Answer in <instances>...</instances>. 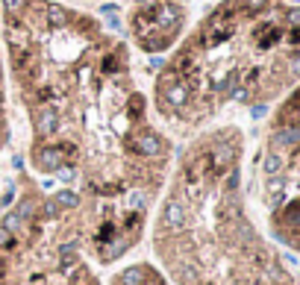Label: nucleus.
<instances>
[{
    "label": "nucleus",
    "mask_w": 300,
    "mask_h": 285,
    "mask_svg": "<svg viewBox=\"0 0 300 285\" xmlns=\"http://www.w3.org/2000/svg\"><path fill=\"white\" fill-rule=\"evenodd\" d=\"M241 162L244 141L229 124L177 147L144 235L147 259L171 285H286L247 215Z\"/></svg>",
    "instance_id": "nucleus-2"
},
{
    "label": "nucleus",
    "mask_w": 300,
    "mask_h": 285,
    "mask_svg": "<svg viewBox=\"0 0 300 285\" xmlns=\"http://www.w3.org/2000/svg\"><path fill=\"white\" fill-rule=\"evenodd\" d=\"M12 138V127H9V112H6V91H3V71H0V156L6 153Z\"/></svg>",
    "instance_id": "nucleus-6"
},
{
    "label": "nucleus",
    "mask_w": 300,
    "mask_h": 285,
    "mask_svg": "<svg viewBox=\"0 0 300 285\" xmlns=\"http://www.w3.org/2000/svg\"><path fill=\"white\" fill-rule=\"evenodd\" d=\"M180 18H182V12L177 3H144L142 9L135 12V21H132L142 48L147 53L165 50L174 41Z\"/></svg>",
    "instance_id": "nucleus-4"
},
{
    "label": "nucleus",
    "mask_w": 300,
    "mask_h": 285,
    "mask_svg": "<svg viewBox=\"0 0 300 285\" xmlns=\"http://www.w3.org/2000/svg\"><path fill=\"white\" fill-rule=\"evenodd\" d=\"M0 285H106L80 200L44 185L24 165L0 212Z\"/></svg>",
    "instance_id": "nucleus-3"
},
{
    "label": "nucleus",
    "mask_w": 300,
    "mask_h": 285,
    "mask_svg": "<svg viewBox=\"0 0 300 285\" xmlns=\"http://www.w3.org/2000/svg\"><path fill=\"white\" fill-rule=\"evenodd\" d=\"M106 285H171V282L147 256H132V259L115 265L106 273Z\"/></svg>",
    "instance_id": "nucleus-5"
},
{
    "label": "nucleus",
    "mask_w": 300,
    "mask_h": 285,
    "mask_svg": "<svg viewBox=\"0 0 300 285\" xmlns=\"http://www.w3.org/2000/svg\"><path fill=\"white\" fill-rule=\"evenodd\" d=\"M9 68L27 115L24 168L80 200L97 262L112 271L144 244L177 156L150 100L130 85L124 53L95 27L50 24L41 0H3Z\"/></svg>",
    "instance_id": "nucleus-1"
}]
</instances>
